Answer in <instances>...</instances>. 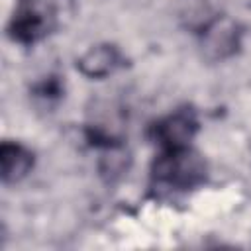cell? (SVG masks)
I'll list each match as a JSON object with an SVG mask.
<instances>
[{"instance_id":"7a4b0ae2","label":"cell","mask_w":251,"mask_h":251,"mask_svg":"<svg viewBox=\"0 0 251 251\" xmlns=\"http://www.w3.org/2000/svg\"><path fill=\"white\" fill-rule=\"evenodd\" d=\"M57 25L53 0H20L8 24V35L20 45H33L45 39Z\"/></svg>"},{"instance_id":"277c9868","label":"cell","mask_w":251,"mask_h":251,"mask_svg":"<svg viewBox=\"0 0 251 251\" xmlns=\"http://www.w3.org/2000/svg\"><path fill=\"white\" fill-rule=\"evenodd\" d=\"M198 131V118L192 110H175L173 114L161 118L153 126V139L161 149L188 147L190 139Z\"/></svg>"},{"instance_id":"6da1fadb","label":"cell","mask_w":251,"mask_h":251,"mask_svg":"<svg viewBox=\"0 0 251 251\" xmlns=\"http://www.w3.org/2000/svg\"><path fill=\"white\" fill-rule=\"evenodd\" d=\"M151 176L159 186L173 190H190L204 182L206 163L190 147L161 149L153 161Z\"/></svg>"},{"instance_id":"52a82bcc","label":"cell","mask_w":251,"mask_h":251,"mask_svg":"<svg viewBox=\"0 0 251 251\" xmlns=\"http://www.w3.org/2000/svg\"><path fill=\"white\" fill-rule=\"evenodd\" d=\"M61 94H63V90H61V82H59L57 78H47V80H41V82L35 86V96L45 98V100L59 98Z\"/></svg>"},{"instance_id":"3957f363","label":"cell","mask_w":251,"mask_h":251,"mask_svg":"<svg viewBox=\"0 0 251 251\" xmlns=\"http://www.w3.org/2000/svg\"><path fill=\"white\" fill-rule=\"evenodd\" d=\"M241 41H243L241 25L227 16H218L212 22H208L200 35L202 53L210 61H226L233 57L239 51Z\"/></svg>"},{"instance_id":"8992f818","label":"cell","mask_w":251,"mask_h":251,"mask_svg":"<svg viewBox=\"0 0 251 251\" xmlns=\"http://www.w3.org/2000/svg\"><path fill=\"white\" fill-rule=\"evenodd\" d=\"M0 167L6 184L20 182L33 167V153L18 141H4L0 147Z\"/></svg>"},{"instance_id":"5b68a950","label":"cell","mask_w":251,"mask_h":251,"mask_svg":"<svg viewBox=\"0 0 251 251\" xmlns=\"http://www.w3.org/2000/svg\"><path fill=\"white\" fill-rule=\"evenodd\" d=\"M124 57L116 45L100 43V45H92L78 57L76 69L88 78H106L116 69H120Z\"/></svg>"}]
</instances>
